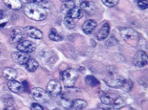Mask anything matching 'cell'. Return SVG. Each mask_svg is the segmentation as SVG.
<instances>
[{
  "label": "cell",
  "mask_w": 148,
  "mask_h": 110,
  "mask_svg": "<svg viewBox=\"0 0 148 110\" xmlns=\"http://www.w3.org/2000/svg\"><path fill=\"white\" fill-rule=\"evenodd\" d=\"M24 13L29 19L35 21L45 20L48 16L47 11L45 7L32 3H28L24 7Z\"/></svg>",
  "instance_id": "cell-1"
},
{
  "label": "cell",
  "mask_w": 148,
  "mask_h": 110,
  "mask_svg": "<svg viewBox=\"0 0 148 110\" xmlns=\"http://www.w3.org/2000/svg\"><path fill=\"white\" fill-rule=\"evenodd\" d=\"M120 34L122 38L125 40L129 45L132 47H137L140 42V36L139 34L132 28H123L120 31Z\"/></svg>",
  "instance_id": "cell-2"
},
{
  "label": "cell",
  "mask_w": 148,
  "mask_h": 110,
  "mask_svg": "<svg viewBox=\"0 0 148 110\" xmlns=\"http://www.w3.org/2000/svg\"><path fill=\"white\" fill-rule=\"evenodd\" d=\"M78 76H79L78 71L70 68V69H66V71H64L61 73V79L66 87H73L75 85Z\"/></svg>",
  "instance_id": "cell-3"
},
{
  "label": "cell",
  "mask_w": 148,
  "mask_h": 110,
  "mask_svg": "<svg viewBox=\"0 0 148 110\" xmlns=\"http://www.w3.org/2000/svg\"><path fill=\"white\" fill-rule=\"evenodd\" d=\"M31 93L34 100H36L38 102L45 103V102H48L51 100V94L47 91L44 90L43 88L35 87L32 89Z\"/></svg>",
  "instance_id": "cell-4"
},
{
  "label": "cell",
  "mask_w": 148,
  "mask_h": 110,
  "mask_svg": "<svg viewBox=\"0 0 148 110\" xmlns=\"http://www.w3.org/2000/svg\"><path fill=\"white\" fill-rule=\"evenodd\" d=\"M148 63V59H147V54L144 50H139L136 53V55L133 57V64L142 68L146 66Z\"/></svg>",
  "instance_id": "cell-5"
},
{
  "label": "cell",
  "mask_w": 148,
  "mask_h": 110,
  "mask_svg": "<svg viewBox=\"0 0 148 110\" xmlns=\"http://www.w3.org/2000/svg\"><path fill=\"white\" fill-rule=\"evenodd\" d=\"M16 49L19 51L25 52V53H31L34 52L36 49V45L35 43L29 40H23L20 43L16 45Z\"/></svg>",
  "instance_id": "cell-6"
},
{
  "label": "cell",
  "mask_w": 148,
  "mask_h": 110,
  "mask_svg": "<svg viewBox=\"0 0 148 110\" xmlns=\"http://www.w3.org/2000/svg\"><path fill=\"white\" fill-rule=\"evenodd\" d=\"M11 57H12L13 62L18 63L19 65H25V63L28 62V60L30 58L29 56L28 55V53L21 52L19 50L16 52H13L11 55Z\"/></svg>",
  "instance_id": "cell-7"
},
{
  "label": "cell",
  "mask_w": 148,
  "mask_h": 110,
  "mask_svg": "<svg viewBox=\"0 0 148 110\" xmlns=\"http://www.w3.org/2000/svg\"><path fill=\"white\" fill-rule=\"evenodd\" d=\"M125 79L126 78L121 77V76L113 75L106 79V84L108 86L113 87V88H121L123 86Z\"/></svg>",
  "instance_id": "cell-8"
},
{
  "label": "cell",
  "mask_w": 148,
  "mask_h": 110,
  "mask_svg": "<svg viewBox=\"0 0 148 110\" xmlns=\"http://www.w3.org/2000/svg\"><path fill=\"white\" fill-rule=\"evenodd\" d=\"M46 91L53 96H58L59 94L61 93V91H62L61 84L57 80H51L47 84Z\"/></svg>",
  "instance_id": "cell-9"
},
{
  "label": "cell",
  "mask_w": 148,
  "mask_h": 110,
  "mask_svg": "<svg viewBox=\"0 0 148 110\" xmlns=\"http://www.w3.org/2000/svg\"><path fill=\"white\" fill-rule=\"evenodd\" d=\"M24 32L27 35H29V37L33 38V39H42L43 38V33L42 31H40L39 29L36 28L34 26H28L24 28Z\"/></svg>",
  "instance_id": "cell-10"
},
{
  "label": "cell",
  "mask_w": 148,
  "mask_h": 110,
  "mask_svg": "<svg viewBox=\"0 0 148 110\" xmlns=\"http://www.w3.org/2000/svg\"><path fill=\"white\" fill-rule=\"evenodd\" d=\"M109 32H110V26H109V24L108 23H104L101 26V27L99 28V30L97 33V34H96L97 39L99 40H104L105 39H106L107 36H108Z\"/></svg>",
  "instance_id": "cell-11"
},
{
  "label": "cell",
  "mask_w": 148,
  "mask_h": 110,
  "mask_svg": "<svg viewBox=\"0 0 148 110\" xmlns=\"http://www.w3.org/2000/svg\"><path fill=\"white\" fill-rule=\"evenodd\" d=\"M80 8L86 13H88V14H94V13L97 11L96 5L90 1H84L80 5Z\"/></svg>",
  "instance_id": "cell-12"
},
{
  "label": "cell",
  "mask_w": 148,
  "mask_h": 110,
  "mask_svg": "<svg viewBox=\"0 0 148 110\" xmlns=\"http://www.w3.org/2000/svg\"><path fill=\"white\" fill-rule=\"evenodd\" d=\"M7 86H8V89L12 92H15V93H18V92H22L23 90V86L21 82L17 81V80H8V84H7Z\"/></svg>",
  "instance_id": "cell-13"
},
{
  "label": "cell",
  "mask_w": 148,
  "mask_h": 110,
  "mask_svg": "<svg viewBox=\"0 0 148 110\" xmlns=\"http://www.w3.org/2000/svg\"><path fill=\"white\" fill-rule=\"evenodd\" d=\"M100 101L103 104L105 105H112L114 99L116 98V96L114 94L110 93V92H101L99 94Z\"/></svg>",
  "instance_id": "cell-14"
},
{
  "label": "cell",
  "mask_w": 148,
  "mask_h": 110,
  "mask_svg": "<svg viewBox=\"0 0 148 110\" xmlns=\"http://www.w3.org/2000/svg\"><path fill=\"white\" fill-rule=\"evenodd\" d=\"M97 26V22L93 20H86L82 26L83 32L86 34H90L93 32V30L96 28Z\"/></svg>",
  "instance_id": "cell-15"
},
{
  "label": "cell",
  "mask_w": 148,
  "mask_h": 110,
  "mask_svg": "<svg viewBox=\"0 0 148 110\" xmlns=\"http://www.w3.org/2000/svg\"><path fill=\"white\" fill-rule=\"evenodd\" d=\"M84 11L81 9L80 7H77V6H74L69 12L68 14H66V16H69L74 20H80L82 19L84 17Z\"/></svg>",
  "instance_id": "cell-16"
},
{
  "label": "cell",
  "mask_w": 148,
  "mask_h": 110,
  "mask_svg": "<svg viewBox=\"0 0 148 110\" xmlns=\"http://www.w3.org/2000/svg\"><path fill=\"white\" fill-rule=\"evenodd\" d=\"M23 40H24V34L20 30H13L10 37V43L17 45Z\"/></svg>",
  "instance_id": "cell-17"
},
{
  "label": "cell",
  "mask_w": 148,
  "mask_h": 110,
  "mask_svg": "<svg viewBox=\"0 0 148 110\" xmlns=\"http://www.w3.org/2000/svg\"><path fill=\"white\" fill-rule=\"evenodd\" d=\"M3 3L12 10H20L22 7V2L21 0H2Z\"/></svg>",
  "instance_id": "cell-18"
},
{
  "label": "cell",
  "mask_w": 148,
  "mask_h": 110,
  "mask_svg": "<svg viewBox=\"0 0 148 110\" xmlns=\"http://www.w3.org/2000/svg\"><path fill=\"white\" fill-rule=\"evenodd\" d=\"M3 76L7 80H12V79H15L17 76V72L13 68L7 67L3 70Z\"/></svg>",
  "instance_id": "cell-19"
},
{
  "label": "cell",
  "mask_w": 148,
  "mask_h": 110,
  "mask_svg": "<svg viewBox=\"0 0 148 110\" xmlns=\"http://www.w3.org/2000/svg\"><path fill=\"white\" fill-rule=\"evenodd\" d=\"M87 107V102L84 100L82 99H76L74 100L71 103V107L74 109H77V110H82L84 109Z\"/></svg>",
  "instance_id": "cell-20"
},
{
  "label": "cell",
  "mask_w": 148,
  "mask_h": 110,
  "mask_svg": "<svg viewBox=\"0 0 148 110\" xmlns=\"http://www.w3.org/2000/svg\"><path fill=\"white\" fill-rule=\"evenodd\" d=\"M75 5V2L73 1V0H68V1H65L63 2L62 5H61V12L63 13V14L65 16H66V14H68V12Z\"/></svg>",
  "instance_id": "cell-21"
},
{
  "label": "cell",
  "mask_w": 148,
  "mask_h": 110,
  "mask_svg": "<svg viewBox=\"0 0 148 110\" xmlns=\"http://www.w3.org/2000/svg\"><path fill=\"white\" fill-rule=\"evenodd\" d=\"M26 65V69L27 71H29V72H34L37 70V68L39 66V63L35 60V59H32V58H29L25 63Z\"/></svg>",
  "instance_id": "cell-22"
},
{
  "label": "cell",
  "mask_w": 148,
  "mask_h": 110,
  "mask_svg": "<svg viewBox=\"0 0 148 110\" xmlns=\"http://www.w3.org/2000/svg\"><path fill=\"white\" fill-rule=\"evenodd\" d=\"M49 39L53 40V42H60L63 40V36L58 33L55 28H51L49 32Z\"/></svg>",
  "instance_id": "cell-23"
},
{
  "label": "cell",
  "mask_w": 148,
  "mask_h": 110,
  "mask_svg": "<svg viewBox=\"0 0 148 110\" xmlns=\"http://www.w3.org/2000/svg\"><path fill=\"white\" fill-rule=\"evenodd\" d=\"M85 82L86 84L91 87H96L99 85V81L94 77V76H91V75H89L85 78Z\"/></svg>",
  "instance_id": "cell-24"
},
{
  "label": "cell",
  "mask_w": 148,
  "mask_h": 110,
  "mask_svg": "<svg viewBox=\"0 0 148 110\" xmlns=\"http://www.w3.org/2000/svg\"><path fill=\"white\" fill-rule=\"evenodd\" d=\"M75 20H74V19H72V18H70L69 16H66L64 18L63 22H64V25H65V26L66 27V28H69V29H74L75 27V25H76V23H75Z\"/></svg>",
  "instance_id": "cell-25"
},
{
  "label": "cell",
  "mask_w": 148,
  "mask_h": 110,
  "mask_svg": "<svg viewBox=\"0 0 148 110\" xmlns=\"http://www.w3.org/2000/svg\"><path fill=\"white\" fill-rule=\"evenodd\" d=\"M1 101L7 106H12L14 104V98H13L11 94H8V93L1 96Z\"/></svg>",
  "instance_id": "cell-26"
},
{
  "label": "cell",
  "mask_w": 148,
  "mask_h": 110,
  "mask_svg": "<svg viewBox=\"0 0 148 110\" xmlns=\"http://www.w3.org/2000/svg\"><path fill=\"white\" fill-rule=\"evenodd\" d=\"M126 105V102L123 99V98H121V97H116L112 104V106L115 108H122L124 106Z\"/></svg>",
  "instance_id": "cell-27"
},
{
  "label": "cell",
  "mask_w": 148,
  "mask_h": 110,
  "mask_svg": "<svg viewBox=\"0 0 148 110\" xmlns=\"http://www.w3.org/2000/svg\"><path fill=\"white\" fill-rule=\"evenodd\" d=\"M28 3H32V4H36L43 7H48L50 5V2L48 0H26Z\"/></svg>",
  "instance_id": "cell-28"
},
{
  "label": "cell",
  "mask_w": 148,
  "mask_h": 110,
  "mask_svg": "<svg viewBox=\"0 0 148 110\" xmlns=\"http://www.w3.org/2000/svg\"><path fill=\"white\" fill-rule=\"evenodd\" d=\"M132 86H133V84L132 82L130 80V79H125L124 83L123 85V86L121 87V89H122L123 92H129L131 89H132Z\"/></svg>",
  "instance_id": "cell-29"
},
{
  "label": "cell",
  "mask_w": 148,
  "mask_h": 110,
  "mask_svg": "<svg viewBox=\"0 0 148 110\" xmlns=\"http://www.w3.org/2000/svg\"><path fill=\"white\" fill-rule=\"evenodd\" d=\"M101 1L107 7H114L118 4L119 0H101Z\"/></svg>",
  "instance_id": "cell-30"
},
{
  "label": "cell",
  "mask_w": 148,
  "mask_h": 110,
  "mask_svg": "<svg viewBox=\"0 0 148 110\" xmlns=\"http://www.w3.org/2000/svg\"><path fill=\"white\" fill-rule=\"evenodd\" d=\"M117 44H118V40H117L114 36L110 37V38L106 42V46H108V47H110V46H115V45H117Z\"/></svg>",
  "instance_id": "cell-31"
},
{
  "label": "cell",
  "mask_w": 148,
  "mask_h": 110,
  "mask_svg": "<svg viewBox=\"0 0 148 110\" xmlns=\"http://www.w3.org/2000/svg\"><path fill=\"white\" fill-rule=\"evenodd\" d=\"M138 6L142 9V10H145L147 9L148 6V0H138Z\"/></svg>",
  "instance_id": "cell-32"
},
{
  "label": "cell",
  "mask_w": 148,
  "mask_h": 110,
  "mask_svg": "<svg viewBox=\"0 0 148 110\" xmlns=\"http://www.w3.org/2000/svg\"><path fill=\"white\" fill-rule=\"evenodd\" d=\"M71 103H72V102H69L68 100H65V99H62V100H61V105H62L64 107H66V108H69V107H71Z\"/></svg>",
  "instance_id": "cell-33"
},
{
  "label": "cell",
  "mask_w": 148,
  "mask_h": 110,
  "mask_svg": "<svg viewBox=\"0 0 148 110\" xmlns=\"http://www.w3.org/2000/svg\"><path fill=\"white\" fill-rule=\"evenodd\" d=\"M32 110H43L44 109V107L40 105V104H38V103H33L32 105H31V107H30Z\"/></svg>",
  "instance_id": "cell-34"
},
{
  "label": "cell",
  "mask_w": 148,
  "mask_h": 110,
  "mask_svg": "<svg viewBox=\"0 0 148 110\" xmlns=\"http://www.w3.org/2000/svg\"><path fill=\"white\" fill-rule=\"evenodd\" d=\"M5 18V11L3 10H0V20Z\"/></svg>",
  "instance_id": "cell-35"
},
{
  "label": "cell",
  "mask_w": 148,
  "mask_h": 110,
  "mask_svg": "<svg viewBox=\"0 0 148 110\" xmlns=\"http://www.w3.org/2000/svg\"><path fill=\"white\" fill-rule=\"evenodd\" d=\"M73 1L75 2V4H76V5H81V4H82L84 1H85V0H73Z\"/></svg>",
  "instance_id": "cell-36"
},
{
  "label": "cell",
  "mask_w": 148,
  "mask_h": 110,
  "mask_svg": "<svg viewBox=\"0 0 148 110\" xmlns=\"http://www.w3.org/2000/svg\"><path fill=\"white\" fill-rule=\"evenodd\" d=\"M3 76V70H1V69H0V78H1Z\"/></svg>",
  "instance_id": "cell-37"
},
{
  "label": "cell",
  "mask_w": 148,
  "mask_h": 110,
  "mask_svg": "<svg viewBox=\"0 0 148 110\" xmlns=\"http://www.w3.org/2000/svg\"><path fill=\"white\" fill-rule=\"evenodd\" d=\"M5 25H6V23H3V24L0 25V27H3V26H5Z\"/></svg>",
  "instance_id": "cell-38"
},
{
  "label": "cell",
  "mask_w": 148,
  "mask_h": 110,
  "mask_svg": "<svg viewBox=\"0 0 148 110\" xmlns=\"http://www.w3.org/2000/svg\"><path fill=\"white\" fill-rule=\"evenodd\" d=\"M60 1H62V2H65V1H68V0H60Z\"/></svg>",
  "instance_id": "cell-39"
},
{
  "label": "cell",
  "mask_w": 148,
  "mask_h": 110,
  "mask_svg": "<svg viewBox=\"0 0 148 110\" xmlns=\"http://www.w3.org/2000/svg\"><path fill=\"white\" fill-rule=\"evenodd\" d=\"M0 55H1V52H0Z\"/></svg>",
  "instance_id": "cell-40"
}]
</instances>
